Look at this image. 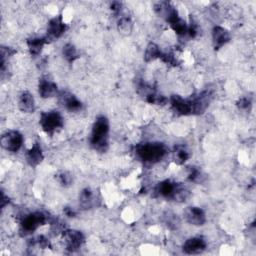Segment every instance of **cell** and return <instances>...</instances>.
Wrapping results in <instances>:
<instances>
[{
	"instance_id": "1",
	"label": "cell",
	"mask_w": 256,
	"mask_h": 256,
	"mask_svg": "<svg viewBox=\"0 0 256 256\" xmlns=\"http://www.w3.org/2000/svg\"><path fill=\"white\" fill-rule=\"evenodd\" d=\"M108 140L109 122L106 117L99 116L93 124L90 143L95 150L104 152L108 148Z\"/></svg>"
},
{
	"instance_id": "2",
	"label": "cell",
	"mask_w": 256,
	"mask_h": 256,
	"mask_svg": "<svg viewBox=\"0 0 256 256\" xmlns=\"http://www.w3.org/2000/svg\"><path fill=\"white\" fill-rule=\"evenodd\" d=\"M136 156L143 162L156 163L167 153V148L162 143H142L135 148Z\"/></svg>"
},
{
	"instance_id": "3",
	"label": "cell",
	"mask_w": 256,
	"mask_h": 256,
	"mask_svg": "<svg viewBox=\"0 0 256 256\" xmlns=\"http://www.w3.org/2000/svg\"><path fill=\"white\" fill-rule=\"evenodd\" d=\"M40 126L47 134H53L63 126V118L57 111L42 112L40 115Z\"/></svg>"
},
{
	"instance_id": "4",
	"label": "cell",
	"mask_w": 256,
	"mask_h": 256,
	"mask_svg": "<svg viewBox=\"0 0 256 256\" xmlns=\"http://www.w3.org/2000/svg\"><path fill=\"white\" fill-rule=\"evenodd\" d=\"M23 135L17 130H10L4 133L0 139L1 146L10 152H17L23 145Z\"/></svg>"
},
{
	"instance_id": "5",
	"label": "cell",
	"mask_w": 256,
	"mask_h": 256,
	"mask_svg": "<svg viewBox=\"0 0 256 256\" xmlns=\"http://www.w3.org/2000/svg\"><path fill=\"white\" fill-rule=\"evenodd\" d=\"M46 222V216L41 212H34L26 215L21 221V229L26 233L35 231Z\"/></svg>"
},
{
	"instance_id": "6",
	"label": "cell",
	"mask_w": 256,
	"mask_h": 256,
	"mask_svg": "<svg viewBox=\"0 0 256 256\" xmlns=\"http://www.w3.org/2000/svg\"><path fill=\"white\" fill-rule=\"evenodd\" d=\"M66 24L65 22L63 21V18L61 15H58L54 18H52L49 23H48V27H47V36L45 37L47 42L48 40H54L57 38H60L64 32L66 31Z\"/></svg>"
},
{
	"instance_id": "7",
	"label": "cell",
	"mask_w": 256,
	"mask_h": 256,
	"mask_svg": "<svg viewBox=\"0 0 256 256\" xmlns=\"http://www.w3.org/2000/svg\"><path fill=\"white\" fill-rule=\"evenodd\" d=\"M63 240L65 242L66 248L70 251H75L81 247L84 242L83 234L78 230H65L63 231Z\"/></svg>"
},
{
	"instance_id": "8",
	"label": "cell",
	"mask_w": 256,
	"mask_h": 256,
	"mask_svg": "<svg viewBox=\"0 0 256 256\" xmlns=\"http://www.w3.org/2000/svg\"><path fill=\"white\" fill-rule=\"evenodd\" d=\"M210 97V93L208 91H204L197 95L196 97L192 98L190 100L192 114H202L209 105Z\"/></svg>"
},
{
	"instance_id": "9",
	"label": "cell",
	"mask_w": 256,
	"mask_h": 256,
	"mask_svg": "<svg viewBox=\"0 0 256 256\" xmlns=\"http://www.w3.org/2000/svg\"><path fill=\"white\" fill-rule=\"evenodd\" d=\"M184 217L188 223L195 226H201L206 222V215L204 211L195 206L188 207L184 212Z\"/></svg>"
},
{
	"instance_id": "10",
	"label": "cell",
	"mask_w": 256,
	"mask_h": 256,
	"mask_svg": "<svg viewBox=\"0 0 256 256\" xmlns=\"http://www.w3.org/2000/svg\"><path fill=\"white\" fill-rule=\"evenodd\" d=\"M169 101H170L172 109L178 115H182L183 116V115L192 114L190 100L184 99L183 97H181V96H179V95H172L171 97H170V99H169Z\"/></svg>"
},
{
	"instance_id": "11",
	"label": "cell",
	"mask_w": 256,
	"mask_h": 256,
	"mask_svg": "<svg viewBox=\"0 0 256 256\" xmlns=\"http://www.w3.org/2000/svg\"><path fill=\"white\" fill-rule=\"evenodd\" d=\"M230 41L229 31L222 26H215L212 30V42L215 49L223 47Z\"/></svg>"
},
{
	"instance_id": "12",
	"label": "cell",
	"mask_w": 256,
	"mask_h": 256,
	"mask_svg": "<svg viewBox=\"0 0 256 256\" xmlns=\"http://www.w3.org/2000/svg\"><path fill=\"white\" fill-rule=\"evenodd\" d=\"M206 248V241L202 237H192L183 244V251L186 254H199Z\"/></svg>"
},
{
	"instance_id": "13",
	"label": "cell",
	"mask_w": 256,
	"mask_h": 256,
	"mask_svg": "<svg viewBox=\"0 0 256 256\" xmlns=\"http://www.w3.org/2000/svg\"><path fill=\"white\" fill-rule=\"evenodd\" d=\"M178 188H179V185H177L176 183H174L170 180H165L158 184V186L156 188V192L160 196L174 199V196L176 194Z\"/></svg>"
},
{
	"instance_id": "14",
	"label": "cell",
	"mask_w": 256,
	"mask_h": 256,
	"mask_svg": "<svg viewBox=\"0 0 256 256\" xmlns=\"http://www.w3.org/2000/svg\"><path fill=\"white\" fill-rule=\"evenodd\" d=\"M18 107L24 113H32L35 110V100L33 95L28 91H23L18 99Z\"/></svg>"
},
{
	"instance_id": "15",
	"label": "cell",
	"mask_w": 256,
	"mask_h": 256,
	"mask_svg": "<svg viewBox=\"0 0 256 256\" xmlns=\"http://www.w3.org/2000/svg\"><path fill=\"white\" fill-rule=\"evenodd\" d=\"M43 158L44 156L42 153V149L37 142L32 145V147L26 153V160L30 166L35 167L39 165L42 162Z\"/></svg>"
},
{
	"instance_id": "16",
	"label": "cell",
	"mask_w": 256,
	"mask_h": 256,
	"mask_svg": "<svg viewBox=\"0 0 256 256\" xmlns=\"http://www.w3.org/2000/svg\"><path fill=\"white\" fill-rule=\"evenodd\" d=\"M38 91L39 94L42 98H50L55 96L58 92V88L57 85L45 78L40 79L39 81V85H38Z\"/></svg>"
},
{
	"instance_id": "17",
	"label": "cell",
	"mask_w": 256,
	"mask_h": 256,
	"mask_svg": "<svg viewBox=\"0 0 256 256\" xmlns=\"http://www.w3.org/2000/svg\"><path fill=\"white\" fill-rule=\"evenodd\" d=\"M61 103L65 106V108L71 112H78L82 109V103L70 93H63L60 96Z\"/></svg>"
},
{
	"instance_id": "18",
	"label": "cell",
	"mask_w": 256,
	"mask_h": 256,
	"mask_svg": "<svg viewBox=\"0 0 256 256\" xmlns=\"http://www.w3.org/2000/svg\"><path fill=\"white\" fill-rule=\"evenodd\" d=\"M47 43V40L45 37L39 38V37H33L27 40V46L29 49V52L31 55L37 56L40 54V52L43 49V46Z\"/></svg>"
},
{
	"instance_id": "19",
	"label": "cell",
	"mask_w": 256,
	"mask_h": 256,
	"mask_svg": "<svg viewBox=\"0 0 256 256\" xmlns=\"http://www.w3.org/2000/svg\"><path fill=\"white\" fill-rule=\"evenodd\" d=\"M117 28H118V31L120 32L122 35H124V36L130 35L132 30H133V22H132L131 18L127 17V16L121 17L118 20Z\"/></svg>"
},
{
	"instance_id": "20",
	"label": "cell",
	"mask_w": 256,
	"mask_h": 256,
	"mask_svg": "<svg viewBox=\"0 0 256 256\" xmlns=\"http://www.w3.org/2000/svg\"><path fill=\"white\" fill-rule=\"evenodd\" d=\"M162 51L160 50L159 46L153 42L149 43L146 47L145 50V54H144V59L146 62H151L154 61L155 59H160V56H161Z\"/></svg>"
},
{
	"instance_id": "21",
	"label": "cell",
	"mask_w": 256,
	"mask_h": 256,
	"mask_svg": "<svg viewBox=\"0 0 256 256\" xmlns=\"http://www.w3.org/2000/svg\"><path fill=\"white\" fill-rule=\"evenodd\" d=\"M62 53H63L64 58H65L68 62H73L79 57L77 48L71 43H67L63 46Z\"/></svg>"
},
{
	"instance_id": "22",
	"label": "cell",
	"mask_w": 256,
	"mask_h": 256,
	"mask_svg": "<svg viewBox=\"0 0 256 256\" xmlns=\"http://www.w3.org/2000/svg\"><path fill=\"white\" fill-rule=\"evenodd\" d=\"M189 159V152L184 146H177L174 151V160L179 165L184 164Z\"/></svg>"
},
{
	"instance_id": "23",
	"label": "cell",
	"mask_w": 256,
	"mask_h": 256,
	"mask_svg": "<svg viewBox=\"0 0 256 256\" xmlns=\"http://www.w3.org/2000/svg\"><path fill=\"white\" fill-rule=\"evenodd\" d=\"M93 199H94L93 192L90 189H88V188L84 189L80 193L79 201H80V204L83 207H85V208H88V207H90L92 205Z\"/></svg>"
},
{
	"instance_id": "24",
	"label": "cell",
	"mask_w": 256,
	"mask_h": 256,
	"mask_svg": "<svg viewBox=\"0 0 256 256\" xmlns=\"http://www.w3.org/2000/svg\"><path fill=\"white\" fill-rule=\"evenodd\" d=\"M146 100L150 104H156V105H164L168 102V99L163 95L157 94L155 92H152L146 96Z\"/></svg>"
},
{
	"instance_id": "25",
	"label": "cell",
	"mask_w": 256,
	"mask_h": 256,
	"mask_svg": "<svg viewBox=\"0 0 256 256\" xmlns=\"http://www.w3.org/2000/svg\"><path fill=\"white\" fill-rule=\"evenodd\" d=\"M58 181L63 186H68L72 182V178L69 173L67 172H62L58 175Z\"/></svg>"
},
{
	"instance_id": "26",
	"label": "cell",
	"mask_w": 256,
	"mask_h": 256,
	"mask_svg": "<svg viewBox=\"0 0 256 256\" xmlns=\"http://www.w3.org/2000/svg\"><path fill=\"white\" fill-rule=\"evenodd\" d=\"M200 177H201L200 171H199L197 168L193 167V168H191V169L189 170V173H188V177H187V178H188L189 181L197 182V181H199Z\"/></svg>"
},
{
	"instance_id": "27",
	"label": "cell",
	"mask_w": 256,
	"mask_h": 256,
	"mask_svg": "<svg viewBox=\"0 0 256 256\" xmlns=\"http://www.w3.org/2000/svg\"><path fill=\"white\" fill-rule=\"evenodd\" d=\"M237 106L242 109V110H246L249 109L251 106V100L247 97H242L239 99V101L237 102Z\"/></svg>"
},
{
	"instance_id": "28",
	"label": "cell",
	"mask_w": 256,
	"mask_h": 256,
	"mask_svg": "<svg viewBox=\"0 0 256 256\" xmlns=\"http://www.w3.org/2000/svg\"><path fill=\"white\" fill-rule=\"evenodd\" d=\"M110 9L114 12V13H119L120 11H121V9H122V4L120 3V2H117V1H115V2H112L111 3V5H110Z\"/></svg>"
},
{
	"instance_id": "29",
	"label": "cell",
	"mask_w": 256,
	"mask_h": 256,
	"mask_svg": "<svg viewBox=\"0 0 256 256\" xmlns=\"http://www.w3.org/2000/svg\"><path fill=\"white\" fill-rule=\"evenodd\" d=\"M65 214L68 216V217H74V215H75V211L72 209V208H69V207H67V208H65Z\"/></svg>"
}]
</instances>
